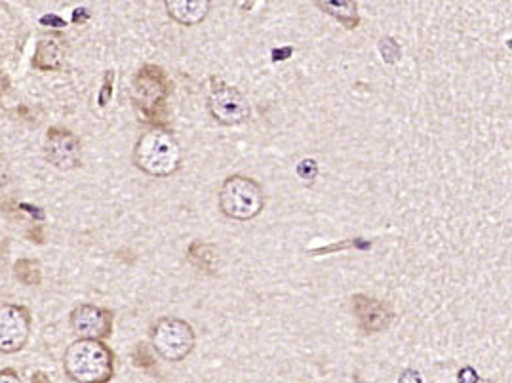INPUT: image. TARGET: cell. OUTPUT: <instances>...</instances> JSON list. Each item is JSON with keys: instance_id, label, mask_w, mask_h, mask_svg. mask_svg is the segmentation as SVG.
<instances>
[{"instance_id": "8992f818", "label": "cell", "mask_w": 512, "mask_h": 383, "mask_svg": "<svg viewBox=\"0 0 512 383\" xmlns=\"http://www.w3.org/2000/svg\"><path fill=\"white\" fill-rule=\"evenodd\" d=\"M208 109L212 117L219 124L225 126H238L250 119V103L244 98V94L231 84L221 81H212L210 96H208Z\"/></svg>"}, {"instance_id": "6da1fadb", "label": "cell", "mask_w": 512, "mask_h": 383, "mask_svg": "<svg viewBox=\"0 0 512 383\" xmlns=\"http://www.w3.org/2000/svg\"><path fill=\"white\" fill-rule=\"evenodd\" d=\"M181 161L183 151L178 138L162 126L141 134L134 147V164L153 178H168L176 174L181 168Z\"/></svg>"}, {"instance_id": "9a60e30c", "label": "cell", "mask_w": 512, "mask_h": 383, "mask_svg": "<svg viewBox=\"0 0 512 383\" xmlns=\"http://www.w3.org/2000/svg\"><path fill=\"white\" fill-rule=\"evenodd\" d=\"M14 273H16V279L25 286H39L40 281H42V271H40L39 263L27 260V258L16 262Z\"/></svg>"}, {"instance_id": "52a82bcc", "label": "cell", "mask_w": 512, "mask_h": 383, "mask_svg": "<svg viewBox=\"0 0 512 383\" xmlns=\"http://www.w3.org/2000/svg\"><path fill=\"white\" fill-rule=\"evenodd\" d=\"M31 313L16 303L0 305V353L14 355L29 342Z\"/></svg>"}, {"instance_id": "30bf717a", "label": "cell", "mask_w": 512, "mask_h": 383, "mask_svg": "<svg viewBox=\"0 0 512 383\" xmlns=\"http://www.w3.org/2000/svg\"><path fill=\"white\" fill-rule=\"evenodd\" d=\"M353 313L358 326L368 334H375L389 328V324L393 321V311L387 303L364 294H356L353 298Z\"/></svg>"}, {"instance_id": "5b68a950", "label": "cell", "mask_w": 512, "mask_h": 383, "mask_svg": "<svg viewBox=\"0 0 512 383\" xmlns=\"http://www.w3.org/2000/svg\"><path fill=\"white\" fill-rule=\"evenodd\" d=\"M151 343L158 355L168 363L187 359L195 349V330L187 321L176 317H162L151 330Z\"/></svg>"}, {"instance_id": "8fae6325", "label": "cell", "mask_w": 512, "mask_h": 383, "mask_svg": "<svg viewBox=\"0 0 512 383\" xmlns=\"http://www.w3.org/2000/svg\"><path fill=\"white\" fill-rule=\"evenodd\" d=\"M67 56V41L58 35L50 33L40 39L35 56H33V65L39 71H58Z\"/></svg>"}, {"instance_id": "44dd1931", "label": "cell", "mask_w": 512, "mask_h": 383, "mask_svg": "<svg viewBox=\"0 0 512 383\" xmlns=\"http://www.w3.org/2000/svg\"><path fill=\"white\" fill-rule=\"evenodd\" d=\"M8 86H10V81H8V77L0 71V98L6 94V90H8Z\"/></svg>"}, {"instance_id": "d6986e66", "label": "cell", "mask_w": 512, "mask_h": 383, "mask_svg": "<svg viewBox=\"0 0 512 383\" xmlns=\"http://www.w3.org/2000/svg\"><path fill=\"white\" fill-rule=\"evenodd\" d=\"M0 383H25L18 372L14 370H0Z\"/></svg>"}, {"instance_id": "ffe728a7", "label": "cell", "mask_w": 512, "mask_h": 383, "mask_svg": "<svg viewBox=\"0 0 512 383\" xmlns=\"http://www.w3.org/2000/svg\"><path fill=\"white\" fill-rule=\"evenodd\" d=\"M398 383H423V380H421L419 372H415V370H406V372L400 376Z\"/></svg>"}, {"instance_id": "e0dca14e", "label": "cell", "mask_w": 512, "mask_h": 383, "mask_svg": "<svg viewBox=\"0 0 512 383\" xmlns=\"http://www.w3.org/2000/svg\"><path fill=\"white\" fill-rule=\"evenodd\" d=\"M379 50H381V54H383V60L385 61H393L398 60L400 58V48H398V44L396 42L391 41V39H383L381 44H379Z\"/></svg>"}, {"instance_id": "9c48e42d", "label": "cell", "mask_w": 512, "mask_h": 383, "mask_svg": "<svg viewBox=\"0 0 512 383\" xmlns=\"http://www.w3.org/2000/svg\"><path fill=\"white\" fill-rule=\"evenodd\" d=\"M71 328L79 340L103 342L113 334V313L92 303H80L71 311Z\"/></svg>"}, {"instance_id": "5bb4252c", "label": "cell", "mask_w": 512, "mask_h": 383, "mask_svg": "<svg viewBox=\"0 0 512 383\" xmlns=\"http://www.w3.org/2000/svg\"><path fill=\"white\" fill-rule=\"evenodd\" d=\"M187 258H189V262L193 263L200 271L216 273L217 269H219V250H217L214 244L200 241L193 242V244L189 246Z\"/></svg>"}, {"instance_id": "4fadbf2b", "label": "cell", "mask_w": 512, "mask_h": 383, "mask_svg": "<svg viewBox=\"0 0 512 383\" xmlns=\"http://www.w3.org/2000/svg\"><path fill=\"white\" fill-rule=\"evenodd\" d=\"M316 6L334 20L343 23L347 29H356L360 23L358 4L353 0H318Z\"/></svg>"}, {"instance_id": "7a4b0ae2", "label": "cell", "mask_w": 512, "mask_h": 383, "mask_svg": "<svg viewBox=\"0 0 512 383\" xmlns=\"http://www.w3.org/2000/svg\"><path fill=\"white\" fill-rule=\"evenodd\" d=\"M63 368L73 382L109 383L115 374V355L98 340H77L65 349Z\"/></svg>"}, {"instance_id": "277c9868", "label": "cell", "mask_w": 512, "mask_h": 383, "mask_svg": "<svg viewBox=\"0 0 512 383\" xmlns=\"http://www.w3.org/2000/svg\"><path fill=\"white\" fill-rule=\"evenodd\" d=\"M217 201L221 212L227 218L237 222H248L261 214L265 206V195L256 180L237 174L223 182Z\"/></svg>"}, {"instance_id": "ac0fdd59", "label": "cell", "mask_w": 512, "mask_h": 383, "mask_svg": "<svg viewBox=\"0 0 512 383\" xmlns=\"http://www.w3.org/2000/svg\"><path fill=\"white\" fill-rule=\"evenodd\" d=\"M10 178H12L10 162H8V159H6V157L0 153V187L8 185V183H10Z\"/></svg>"}, {"instance_id": "7c38bea8", "label": "cell", "mask_w": 512, "mask_h": 383, "mask_svg": "<svg viewBox=\"0 0 512 383\" xmlns=\"http://www.w3.org/2000/svg\"><path fill=\"white\" fill-rule=\"evenodd\" d=\"M168 14L172 20L178 21L181 25L193 27L206 20L210 14V0H166L164 2Z\"/></svg>"}, {"instance_id": "3957f363", "label": "cell", "mask_w": 512, "mask_h": 383, "mask_svg": "<svg viewBox=\"0 0 512 383\" xmlns=\"http://www.w3.org/2000/svg\"><path fill=\"white\" fill-rule=\"evenodd\" d=\"M172 94V82L158 65H143L130 86V100L139 113L157 122L164 117L166 101Z\"/></svg>"}, {"instance_id": "7402d4cb", "label": "cell", "mask_w": 512, "mask_h": 383, "mask_svg": "<svg viewBox=\"0 0 512 383\" xmlns=\"http://www.w3.org/2000/svg\"><path fill=\"white\" fill-rule=\"evenodd\" d=\"M33 383H50V380L44 376V374H40V372H37L35 376H33Z\"/></svg>"}, {"instance_id": "ba28073f", "label": "cell", "mask_w": 512, "mask_h": 383, "mask_svg": "<svg viewBox=\"0 0 512 383\" xmlns=\"http://www.w3.org/2000/svg\"><path fill=\"white\" fill-rule=\"evenodd\" d=\"M44 159L58 170L79 168L82 162V145L79 138L71 130H65L60 126L50 128L44 140Z\"/></svg>"}, {"instance_id": "2e32d148", "label": "cell", "mask_w": 512, "mask_h": 383, "mask_svg": "<svg viewBox=\"0 0 512 383\" xmlns=\"http://www.w3.org/2000/svg\"><path fill=\"white\" fill-rule=\"evenodd\" d=\"M297 174H299V178L303 182L313 183L315 182L316 174H318V166H316V162L313 159L303 161L297 166Z\"/></svg>"}]
</instances>
